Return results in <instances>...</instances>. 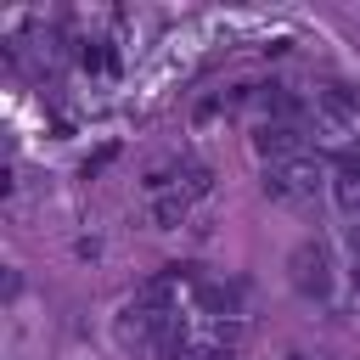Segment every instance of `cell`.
Listing matches in <instances>:
<instances>
[{
  "label": "cell",
  "instance_id": "6da1fadb",
  "mask_svg": "<svg viewBox=\"0 0 360 360\" xmlns=\"http://www.w3.org/2000/svg\"><path fill=\"white\" fill-rule=\"evenodd\" d=\"M315 191H321V163L315 158H287V163L264 169V197H276V202H304Z\"/></svg>",
  "mask_w": 360,
  "mask_h": 360
},
{
  "label": "cell",
  "instance_id": "7a4b0ae2",
  "mask_svg": "<svg viewBox=\"0 0 360 360\" xmlns=\"http://www.w3.org/2000/svg\"><path fill=\"white\" fill-rule=\"evenodd\" d=\"M287 276H292V287L304 298H326L332 292V253L321 242H298L292 259H287Z\"/></svg>",
  "mask_w": 360,
  "mask_h": 360
},
{
  "label": "cell",
  "instance_id": "3957f363",
  "mask_svg": "<svg viewBox=\"0 0 360 360\" xmlns=\"http://www.w3.org/2000/svg\"><path fill=\"white\" fill-rule=\"evenodd\" d=\"M253 146H259L270 163L304 158V124H287V118H264V124L253 129Z\"/></svg>",
  "mask_w": 360,
  "mask_h": 360
},
{
  "label": "cell",
  "instance_id": "277c9868",
  "mask_svg": "<svg viewBox=\"0 0 360 360\" xmlns=\"http://www.w3.org/2000/svg\"><path fill=\"white\" fill-rule=\"evenodd\" d=\"M315 112L332 118V124H349L360 112V90L343 84V79H326V84H315Z\"/></svg>",
  "mask_w": 360,
  "mask_h": 360
},
{
  "label": "cell",
  "instance_id": "5b68a950",
  "mask_svg": "<svg viewBox=\"0 0 360 360\" xmlns=\"http://www.w3.org/2000/svg\"><path fill=\"white\" fill-rule=\"evenodd\" d=\"M332 197H338L343 214H360V158H354V152H343L338 180H332Z\"/></svg>",
  "mask_w": 360,
  "mask_h": 360
},
{
  "label": "cell",
  "instance_id": "8992f818",
  "mask_svg": "<svg viewBox=\"0 0 360 360\" xmlns=\"http://www.w3.org/2000/svg\"><path fill=\"white\" fill-rule=\"evenodd\" d=\"M236 298H242L236 281H197V304L208 315H236Z\"/></svg>",
  "mask_w": 360,
  "mask_h": 360
},
{
  "label": "cell",
  "instance_id": "52a82bcc",
  "mask_svg": "<svg viewBox=\"0 0 360 360\" xmlns=\"http://www.w3.org/2000/svg\"><path fill=\"white\" fill-rule=\"evenodd\" d=\"M174 191H180L186 202H191V197H208V191H214V174H208L202 163H191V169H180V174H174Z\"/></svg>",
  "mask_w": 360,
  "mask_h": 360
},
{
  "label": "cell",
  "instance_id": "ba28073f",
  "mask_svg": "<svg viewBox=\"0 0 360 360\" xmlns=\"http://www.w3.org/2000/svg\"><path fill=\"white\" fill-rule=\"evenodd\" d=\"M180 219H186V197H180V191H169V197L152 202V225H158V231H174Z\"/></svg>",
  "mask_w": 360,
  "mask_h": 360
},
{
  "label": "cell",
  "instance_id": "9c48e42d",
  "mask_svg": "<svg viewBox=\"0 0 360 360\" xmlns=\"http://www.w3.org/2000/svg\"><path fill=\"white\" fill-rule=\"evenodd\" d=\"M112 158H118V146H101L96 158H84V180H90V174H101V169H107Z\"/></svg>",
  "mask_w": 360,
  "mask_h": 360
},
{
  "label": "cell",
  "instance_id": "30bf717a",
  "mask_svg": "<svg viewBox=\"0 0 360 360\" xmlns=\"http://www.w3.org/2000/svg\"><path fill=\"white\" fill-rule=\"evenodd\" d=\"M141 186H146V191H163V186H169V169H163V163H158V169H146V180H141Z\"/></svg>",
  "mask_w": 360,
  "mask_h": 360
},
{
  "label": "cell",
  "instance_id": "8fae6325",
  "mask_svg": "<svg viewBox=\"0 0 360 360\" xmlns=\"http://www.w3.org/2000/svg\"><path fill=\"white\" fill-rule=\"evenodd\" d=\"M208 360H236V354H231V349H214V354H208Z\"/></svg>",
  "mask_w": 360,
  "mask_h": 360
},
{
  "label": "cell",
  "instance_id": "7c38bea8",
  "mask_svg": "<svg viewBox=\"0 0 360 360\" xmlns=\"http://www.w3.org/2000/svg\"><path fill=\"white\" fill-rule=\"evenodd\" d=\"M354 253H360V236H354Z\"/></svg>",
  "mask_w": 360,
  "mask_h": 360
}]
</instances>
